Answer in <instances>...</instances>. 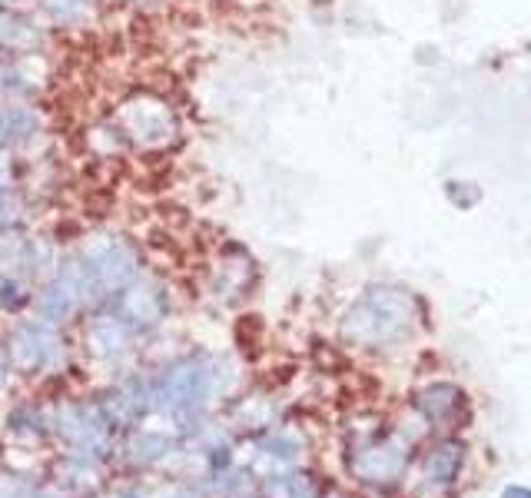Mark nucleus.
Returning <instances> with one entry per match:
<instances>
[{
	"mask_svg": "<svg viewBox=\"0 0 531 498\" xmlns=\"http://www.w3.org/2000/svg\"><path fill=\"white\" fill-rule=\"evenodd\" d=\"M10 376H14V362H10V352H7V346H4V342H0V389L7 386Z\"/></svg>",
	"mask_w": 531,
	"mask_h": 498,
	"instance_id": "412c9836",
	"label": "nucleus"
},
{
	"mask_svg": "<svg viewBox=\"0 0 531 498\" xmlns=\"http://www.w3.org/2000/svg\"><path fill=\"white\" fill-rule=\"evenodd\" d=\"M113 130L123 147H137L147 153H160L173 147L180 137V117H176L173 103L163 100L160 93H130L120 103L117 117H113Z\"/></svg>",
	"mask_w": 531,
	"mask_h": 498,
	"instance_id": "7ed1b4c3",
	"label": "nucleus"
},
{
	"mask_svg": "<svg viewBox=\"0 0 531 498\" xmlns=\"http://www.w3.org/2000/svg\"><path fill=\"white\" fill-rule=\"evenodd\" d=\"M0 498H47V492L24 475H0Z\"/></svg>",
	"mask_w": 531,
	"mask_h": 498,
	"instance_id": "aec40b11",
	"label": "nucleus"
},
{
	"mask_svg": "<svg viewBox=\"0 0 531 498\" xmlns=\"http://www.w3.org/2000/svg\"><path fill=\"white\" fill-rule=\"evenodd\" d=\"M462 445L458 442H442L435 445V449L425 455L422 462V475L429 485H449L455 475H458V465H462Z\"/></svg>",
	"mask_w": 531,
	"mask_h": 498,
	"instance_id": "4468645a",
	"label": "nucleus"
},
{
	"mask_svg": "<svg viewBox=\"0 0 531 498\" xmlns=\"http://www.w3.org/2000/svg\"><path fill=\"white\" fill-rule=\"evenodd\" d=\"M7 352L14 369L27 372V376H40V372L47 376V372L64 366L67 342L60 336V329L54 323H47V319H20L10 329Z\"/></svg>",
	"mask_w": 531,
	"mask_h": 498,
	"instance_id": "423d86ee",
	"label": "nucleus"
},
{
	"mask_svg": "<svg viewBox=\"0 0 531 498\" xmlns=\"http://www.w3.org/2000/svg\"><path fill=\"white\" fill-rule=\"evenodd\" d=\"M415 406H419V412L429 422L442 425V422H449L458 409H462V392H458L455 386H449V382H435V386L419 392Z\"/></svg>",
	"mask_w": 531,
	"mask_h": 498,
	"instance_id": "ddd939ff",
	"label": "nucleus"
},
{
	"mask_svg": "<svg viewBox=\"0 0 531 498\" xmlns=\"http://www.w3.org/2000/svg\"><path fill=\"white\" fill-rule=\"evenodd\" d=\"M233 382L236 376L226 356L190 352V356L173 359L166 369L150 376L153 412L170 415V419H190V415H200L210 402L226 396Z\"/></svg>",
	"mask_w": 531,
	"mask_h": 498,
	"instance_id": "f257e3e1",
	"label": "nucleus"
},
{
	"mask_svg": "<svg viewBox=\"0 0 531 498\" xmlns=\"http://www.w3.org/2000/svg\"><path fill=\"white\" fill-rule=\"evenodd\" d=\"M405 462H409V452L399 439L385 435V439H372L362 449L349 455V469L359 482L369 485H389L402 475Z\"/></svg>",
	"mask_w": 531,
	"mask_h": 498,
	"instance_id": "1a4fd4ad",
	"label": "nucleus"
},
{
	"mask_svg": "<svg viewBox=\"0 0 531 498\" xmlns=\"http://www.w3.org/2000/svg\"><path fill=\"white\" fill-rule=\"evenodd\" d=\"M123 459L140 465V469H150V465L166 462L176 452V442L163 432H130L127 442L120 445Z\"/></svg>",
	"mask_w": 531,
	"mask_h": 498,
	"instance_id": "f8f14e48",
	"label": "nucleus"
},
{
	"mask_svg": "<svg viewBox=\"0 0 531 498\" xmlns=\"http://www.w3.org/2000/svg\"><path fill=\"white\" fill-rule=\"evenodd\" d=\"M256 449L263 459L276 462L279 469H286V465L299 462V455H303V442H299L293 432H273V435H263V439L256 442Z\"/></svg>",
	"mask_w": 531,
	"mask_h": 498,
	"instance_id": "dca6fc26",
	"label": "nucleus"
},
{
	"mask_svg": "<svg viewBox=\"0 0 531 498\" xmlns=\"http://www.w3.org/2000/svg\"><path fill=\"white\" fill-rule=\"evenodd\" d=\"M133 342H137V336L120 323L113 313H97L87 323V329H83V346H87V352L97 362H117L123 359L127 352L133 349Z\"/></svg>",
	"mask_w": 531,
	"mask_h": 498,
	"instance_id": "9d476101",
	"label": "nucleus"
},
{
	"mask_svg": "<svg viewBox=\"0 0 531 498\" xmlns=\"http://www.w3.org/2000/svg\"><path fill=\"white\" fill-rule=\"evenodd\" d=\"M83 266L93 299H110L117 289L140 276V249L127 236L117 233H93L74 253Z\"/></svg>",
	"mask_w": 531,
	"mask_h": 498,
	"instance_id": "20e7f679",
	"label": "nucleus"
},
{
	"mask_svg": "<svg viewBox=\"0 0 531 498\" xmlns=\"http://www.w3.org/2000/svg\"><path fill=\"white\" fill-rule=\"evenodd\" d=\"M10 432L17 439H44L50 432V419L37 406H20L10 412Z\"/></svg>",
	"mask_w": 531,
	"mask_h": 498,
	"instance_id": "a211bd4d",
	"label": "nucleus"
},
{
	"mask_svg": "<svg viewBox=\"0 0 531 498\" xmlns=\"http://www.w3.org/2000/svg\"><path fill=\"white\" fill-rule=\"evenodd\" d=\"M419 319V303L395 286H369L342 319V339L362 349L392 346L405 339Z\"/></svg>",
	"mask_w": 531,
	"mask_h": 498,
	"instance_id": "f03ea898",
	"label": "nucleus"
},
{
	"mask_svg": "<svg viewBox=\"0 0 531 498\" xmlns=\"http://www.w3.org/2000/svg\"><path fill=\"white\" fill-rule=\"evenodd\" d=\"M329 498H342V495H329Z\"/></svg>",
	"mask_w": 531,
	"mask_h": 498,
	"instance_id": "a878e982",
	"label": "nucleus"
},
{
	"mask_svg": "<svg viewBox=\"0 0 531 498\" xmlns=\"http://www.w3.org/2000/svg\"><path fill=\"white\" fill-rule=\"evenodd\" d=\"M263 498H316V489L309 475L279 469L263 479Z\"/></svg>",
	"mask_w": 531,
	"mask_h": 498,
	"instance_id": "2eb2a0df",
	"label": "nucleus"
},
{
	"mask_svg": "<svg viewBox=\"0 0 531 498\" xmlns=\"http://www.w3.org/2000/svg\"><path fill=\"white\" fill-rule=\"evenodd\" d=\"M502 498H531V492H525V489H508Z\"/></svg>",
	"mask_w": 531,
	"mask_h": 498,
	"instance_id": "4be33fe9",
	"label": "nucleus"
},
{
	"mask_svg": "<svg viewBox=\"0 0 531 498\" xmlns=\"http://www.w3.org/2000/svg\"><path fill=\"white\" fill-rule=\"evenodd\" d=\"M130 4H143V7H150V4H156V0H130Z\"/></svg>",
	"mask_w": 531,
	"mask_h": 498,
	"instance_id": "b1692460",
	"label": "nucleus"
},
{
	"mask_svg": "<svg viewBox=\"0 0 531 498\" xmlns=\"http://www.w3.org/2000/svg\"><path fill=\"white\" fill-rule=\"evenodd\" d=\"M87 303H93V293H90V283H87V276H83V266L77 256L64 259L37 293L40 319H47V323H54V326L74 319Z\"/></svg>",
	"mask_w": 531,
	"mask_h": 498,
	"instance_id": "6e6552de",
	"label": "nucleus"
},
{
	"mask_svg": "<svg viewBox=\"0 0 531 498\" xmlns=\"http://www.w3.org/2000/svg\"><path fill=\"white\" fill-rule=\"evenodd\" d=\"M253 279H256V263L249 259L243 246H233V256L216 266L213 293L220 296L223 303H233V299L246 296V289L253 286Z\"/></svg>",
	"mask_w": 531,
	"mask_h": 498,
	"instance_id": "9b49d317",
	"label": "nucleus"
},
{
	"mask_svg": "<svg viewBox=\"0 0 531 498\" xmlns=\"http://www.w3.org/2000/svg\"><path fill=\"white\" fill-rule=\"evenodd\" d=\"M117 498H147V495H143L140 489H127V492H120Z\"/></svg>",
	"mask_w": 531,
	"mask_h": 498,
	"instance_id": "5701e85b",
	"label": "nucleus"
},
{
	"mask_svg": "<svg viewBox=\"0 0 531 498\" xmlns=\"http://www.w3.org/2000/svg\"><path fill=\"white\" fill-rule=\"evenodd\" d=\"M103 309L113 313L127 326L133 336H147V332L160 329L163 319L170 316V293L160 279L150 276H137L133 283L117 289L110 299H103Z\"/></svg>",
	"mask_w": 531,
	"mask_h": 498,
	"instance_id": "39448f33",
	"label": "nucleus"
},
{
	"mask_svg": "<svg viewBox=\"0 0 531 498\" xmlns=\"http://www.w3.org/2000/svg\"><path fill=\"white\" fill-rule=\"evenodd\" d=\"M40 10L57 27H77L93 14V0H40Z\"/></svg>",
	"mask_w": 531,
	"mask_h": 498,
	"instance_id": "f3484780",
	"label": "nucleus"
},
{
	"mask_svg": "<svg viewBox=\"0 0 531 498\" xmlns=\"http://www.w3.org/2000/svg\"><path fill=\"white\" fill-rule=\"evenodd\" d=\"M50 425H54V432L77 455L97 459V455H107L110 449L113 425L107 419V412L100 409V402H64V406L54 412Z\"/></svg>",
	"mask_w": 531,
	"mask_h": 498,
	"instance_id": "0eeeda50",
	"label": "nucleus"
},
{
	"mask_svg": "<svg viewBox=\"0 0 531 498\" xmlns=\"http://www.w3.org/2000/svg\"><path fill=\"white\" fill-rule=\"evenodd\" d=\"M30 299V283L24 273H17V269H7L4 276H0V309H7V313H17L20 306H24Z\"/></svg>",
	"mask_w": 531,
	"mask_h": 498,
	"instance_id": "6ab92c4d",
	"label": "nucleus"
},
{
	"mask_svg": "<svg viewBox=\"0 0 531 498\" xmlns=\"http://www.w3.org/2000/svg\"><path fill=\"white\" fill-rule=\"evenodd\" d=\"M7 4H14V0H0V7H7Z\"/></svg>",
	"mask_w": 531,
	"mask_h": 498,
	"instance_id": "393cba45",
	"label": "nucleus"
}]
</instances>
